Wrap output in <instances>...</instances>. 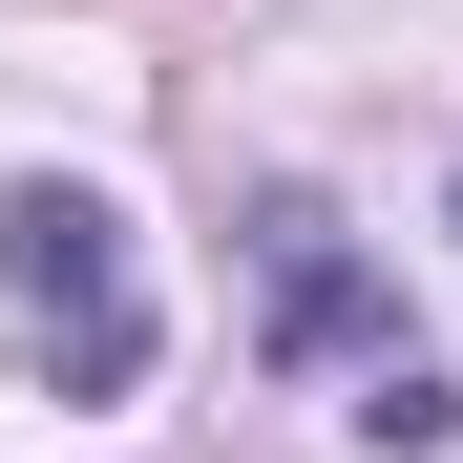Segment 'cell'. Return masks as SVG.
Wrapping results in <instances>:
<instances>
[{"label":"cell","mask_w":463,"mask_h":463,"mask_svg":"<svg viewBox=\"0 0 463 463\" xmlns=\"http://www.w3.org/2000/svg\"><path fill=\"white\" fill-rule=\"evenodd\" d=\"M0 295H22V337H43L63 401H127L147 379V274H127V211L106 190H63V169L0 190Z\"/></svg>","instance_id":"cell-1"},{"label":"cell","mask_w":463,"mask_h":463,"mask_svg":"<svg viewBox=\"0 0 463 463\" xmlns=\"http://www.w3.org/2000/svg\"><path fill=\"white\" fill-rule=\"evenodd\" d=\"M253 253H274V337H295V358H358V401H401V379H421V337L358 295V253H337V211H317V190H274V211H253ZM358 401H337V421H358Z\"/></svg>","instance_id":"cell-2"}]
</instances>
